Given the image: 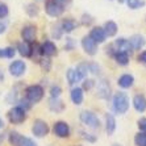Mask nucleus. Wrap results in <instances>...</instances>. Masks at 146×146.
I'll return each mask as SVG.
<instances>
[{
  "label": "nucleus",
  "instance_id": "obj_1",
  "mask_svg": "<svg viewBox=\"0 0 146 146\" xmlns=\"http://www.w3.org/2000/svg\"><path fill=\"white\" fill-rule=\"evenodd\" d=\"M113 109L120 115H124V113L128 112V109H129V98H128L125 92L120 91L115 94V96H113Z\"/></svg>",
  "mask_w": 146,
  "mask_h": 146
},
{
  "label": "nucleus",
  "instance_id": "obj_2",
  "mask_svg": "<svg viewBox=\"0 0 146 146\" xmlns=\"http://www.w3.org/2000/svg\"><path fill=\"white\" fill-rule=\"evenodd\" d=\"M44 95H45V91L40 84H32V86H28L25 88V99L31 104H36V103L41 102Z\"/></svg>",
  "mask_w": 146,
  "mask_h": 146
},
{
  "label": "nucleus",
  "instance_id": "obj_3",
  "mask_svg": "<svg viewBox=\"0 0 146 146\" xmlns=\"http://www.w3.org/2000/svg\"><path fill=\"white\" fill-rule=\"evenodd\" d=\"M7 117H8V121L13 125H20L23 122L27 120V112H25L23 108H20L19 106L11 108L7 113Z\"/></svg>",
  "mask_w": 146,
  "mask_h": 146
},
{
  "label": "nucleus",
  "instance_id": "obj_4",
  "mask_svg": "<svg viewBox=\"0 0 146 146\" xmlns=\"http://www.w3.org/2000/svg\"><path fill=\"white\" fill-rule=\"evenodd\" d=\"M80 121L84 125L90 126L91 129H99L100 128V120L98 119V116L95 113L90 112V111H83L80 112Z\"/></svg>",
  "mask_w": 146,
  "mask_h": 146
},
{
  "label": "nucleus",
  "instance_id": "obj_5",
  "mask_svg": "<svg viewBox=\"0 0 146 146\" xmlns=\"http://www.w3.org/2000/svg\"><path fill=\"white\" fill-rule=\"evenodd\" d=\"M32 132H33L34 137H38V138H42L49 133V125L46 124V121L44 120H36L33 122V126H32Z\"/></svg>",
  "mask_w": 146,
  "mask_h": 146
},
{
  "label": "nucleus",
  "instance_id": "obj_6",
  "mask_svg": "<svg viewBox=\"0 0 146 146\" xmlns=\"http://www.w3.org/2000/svg\"><path fill=\"white\" fill-rule=\"evenodd\" d=\"M96 94L100 99H109L111 98V94H112V90H111V84L106 79H102V80L98 82V87H96Z\"/></svg>",
  "mask_w": 146,
  "mask_h": 146
},
{
  "label": "nucleus",
  "instance_id": "obj_7",
  "mask_svg": "<svg viewBox=\"0 0 146 146\" xmlns=\"http://www.w3.org/2000/svg\"><path fill=\"white\" fill-rule=\"evenodd\" d=\"M36 36H37V28L34 25H25L21 29V38L24 42L32 44L36 41Z\"/></svg>",
  "mask_w": 146,
  "mask_h": 146
},
{
  "label": "nucleus",
  "instance_id": "obj_8",
  "mask_svg": "<svg viewBox=\"0 0 146 146\" xmlns=\"http://www.w3.org/2000/svg\"><path fill=\"white\" fill-rule=\"evenodd\" d=\"M45 11H46V13H48L49 16L59 17L63 12H65V8L61 7V5H58L54 0H48L46 4H45Z\"/></svg>",
  "mask_w": 146,
  "mask_h": 146
},
{
  "label": "nucleus",
  "instance_id": "obj_9",
  "mask_svg": "<svg viewBox=\"0 0 146 146\" xmlns=\"http://www.w3.org/2000/svg\"><path fill=\"white\" fill-rule=\"evenodd\" d=\"M25 71H27V65L24 61H13L9 65V74L12 76L20 78L25 74Z\"/></svg>",
  "mask_w": 146,
  "mask_h": 146
},
{
  "label": "nucleus",
  "instance_id": "obj_10",
  "mask_svg": "<svg viewBox=\"0 0 146 146\" xmlns=\"http://www.w3.org/2000/svg\"><path fill=\"white\" fill-rule=\"evenodd\" d=\"M53 132H54V134L57 137L66 138V137L70 136V126L65 121H57L54 124V126H53Z\"/></svg>",
  "mask_w": 146,
  "mask_h": 146
},
{
  "label": "nucleus",
  "instance_id": "obj_11",
  "mask_svg": "<svg viewBox=\"0 0 146 146\" xmlns=\"http://www.w3.org/2000/svg\"><path fill=\"white\" fill-rule=\"evenodd\" d=\"M82 46H83V50L88 55H95L96 53H98V44H95L94 40H91L90 36L83 37V40H82Z\"/></svg>",
  "mask_w": 146,
  "mask_h": 146
},
{
  "label": "nucleus",
  "instance_id": "obj_12",
  "mask_svg": "<svg viewBox=\"0 0 146 146\" xmlns=\"http://www.w3.org/2000/svg\"><path fill=\"white\" fill-rule=\"evenodd\" d=\"M40 51L42 55L53 57V55L57 54V46H55V44H53L51 41H45L44 44L40 46Z\"/></svg>",
  "mask_w": 146,
  "mask_h": 146
},
{
  "label": "nucleus",
  "instance_id": "obj_13",
  "mask_svg": "<svg viewBox=\"0 0 146 146\" xmlns=\"http://www.w3.org/2000/svg\"><path fill=\"white\" fill-rule=\"evenodd\" d=\"M90 37H91V40H94L95 44H103V42L106 41L107 36H106L104 29H103L102 27H96V28H94V29L91 31Z\"/></svg>",
  "mask_w": 146,
  "mask_h": 146
},
{
  "label": "nucleus",
  "instance_id": "obj_14",
  "mask_svg": "<svg viewBox=\"0 0 146 146\" xmlns=\"http://www.w3.org/2000/svg\"><path fill=\"white\" fill-rule=\"evenodd\" d=\"M128 41H129V45H130V48H132V50H139L146 44L145 37L139 36V34H133Z\"/></svg>",
  "mask_w": 146,
  "mask_h": 146
},
{
  "label": "nucleus",
  "instance_id": "obj_15",
  "mask_svg": "<svg viewBox=\"0 0 146 146\" xmlns=\"http://www.w3.org/2000/svg\"><path fill=\"white\" fill-rule=\"evenodd\" d=\"M17 50L24 58H31L33 55V46L32 44H28V42H19L17 44Z\"/></svg>",
  "mask_w": 146,
  "mask_h": 146
},
{
  "label": "nucleus",
  "instance_id": "obj_16",
  "mask_svg": "<svg viewBox=\"0 0 146 146\" xmlns=\"http://www.w3.org/2000/svg\"><path fill=\"white\" fill-rule=\"evenodd\" d=\"M113 48H116V51H124V53H130V51H132L129 41L125 40V38H119V40H116L115 44H113Z\"/></svg>",
  "mask_w": 146,
  "mask_h": 146
},
{
  "label": "nucleus",
  "instance_id": "obj_17",
  "mask_svg": "<svg viewBox=\"0 0 146 146\" xmlns=\"http://www.w3.org/2000/svg\"><path fill=\"white\" fill-rule=\"evenodd\" d=\"M49 108H50V111H53V112L59 113L65 109V104H63V102H62L59 98H51L50 100H49Z\"/></svg>",
  "mask_w": 146,
  "mask_h": 146
},
{
  "label": "nucleus",
  "instance_id": "obj_18",
  "mask_svg": "<svg viewBox=\"0 0 146 146\" xmlns=\"http://www.w3.org/2000/svg\"><path fill=\"white\" fill-rule=\"evenodd\" d=\"M133 106L137 112H145L146 109V99L143 95H136L133 98Z\"/></svg>",
  "mask_w": 146,
  "mask_h": 146
},
{
  "label": "nucleus",
  "instance_id": "obj_19",
  "mask_svg": "<svg viewBox=\"0 0 146 146\" xmlns=\"http://www.w3.org/2000/svg\"><path fill=\"white\" fill-rule=\"evenodd\" d=\"M70 98H71L72 103L75 106H80L83 103V90L80 87H75V88L71 90L70 92Z\"/></svg>",
  "mask_w": 146,
  "mask_h": 146
},
{
  "label": "nucleus",
  "instance_id": "obj_20",
  "mask_svg": "<svg viewBox=\"0 0 146 146\" xmlns=\"http://www.w3.org/2000/svg\"><path fill=\"white\" fill-rule=\"evenodd\" d=\"M117 83H119V86L121 88H130L133 86V83H134V78H133V75H130V74H124L119 78Z\"/></svg>",
  "mask_w": 146,
  "mask_h": 146
},
{
  "label": "nucleus",
  "instance_id": "obj_21",
  "mask_svg": "<svg viewBox=\"0 0 146 146\" xmlns=\"http://www.w3.org/2000/svg\"><path fill=\"white\" fill-rule=\"evenodd\" d=\"M116 129V120L113 117V115L111 113H107L106 115V130L108 136H112L113 132Z\"/></svg>",
  "mask_w": 146,
  "mask_h": 146
},
{
  "label": "nucleus",
  "instance_id": "obj_22",
  "mask_svg": "<svg viewBox=\"0 0 146 146\" xmlns=\"http://www.w3.org/2000/svg\"><path fill=\"white\" fill-rule=\"evenodd\" d=\"M76 27H78V23L75 20H72V19H66V20L62 21L61 24L62 32H66V33H71Z\"/></svg>",
  "mask_w": 146,
  "mask_h": 146
},
{
  "label": "nucleus",
  "instance_id": "obj_23",
  "mask_svg": "<svg viewBox=\"0 0 146 146\" xmlns=\"http://www.w3.org/2000/svg\"><path fill=\"white\" fill-rule=\"evenodd\" d=\"M104 33H106V36H108V37H113V36H116V33H117V24H116L115 21H107L106 24H104Z\"/></svg>",
  "mask_w": 146,
  "mask_h": 146
},
{
  "label": "nucleus",
  "instance_id": "obj_24",
  "mask_svg": "<svg viewBox=\"0 0 146 146\" xmlns=\"http://www.w3.org/2000/svg\"><path fill=\"white\" fill-rule=\"evenodd\" d=\"M23 139H24V136L20 134L19 132H11L8 134V141H9V143L12 146H20Z\"/></svg>",
  "mask_w": 146,
  "mask_h": 146
},
{
  "label": "nucleus",
  "instance_id": "obj_25",
  "mask_svg": "<svg viewBox=\"0 0 146 146\" xmlns=\"http://www.w3.org/2000/svg\"><path fill=\"white\" fill-rule=\"evenodd\" d=\"M113 57H115L116 62H117L120 66H126L128 63H129V54H128V53H124V51H116Z\"/></svg>",
  "mask_w": 146,
  "mask_h": 146
},
{
  "label": "nucleus",
  "instance_id": "obj_26",
  "mask_svg": "<svg viewBox=\"0 0 146 146\" xmlns=\"http://www.w3.org/2000/svg\"><path fill=\"white\" fill-rule=\"evenodd\" d=\"M66 76H67V82H68V84H70V86H74L75 83H78L79 80H82L74 68H68Z\"/></svg>",
  "mask_w": 146,
  "mask_h": 146
},
{
  "label": "nucleus",
  "instance_id": "obj_27",
  "mask_svg": "<svg viewBox=\"0 0 146 146\" xmlns=\"http://www.w3.org/2000/svg\"><path fill=\"white\" fill-rule=\"evenodd\" d=\"M75 71H76V74L79 75V78H80L82 80L86 79V76L88 74V63H79V65L76 66V68H75Z\"/></svg>",
  "mask_w": 146,
  "mask_h": 146
},
{
  "label": "nucleus",
  "instance_id": "obj_28",
  "mask_svg": "<svg viewBox=\"0 0 146 146\" xmlns=\"http://www.w3.org/2000/svg\"><path fill=\"white\" fill-rule=\"evenodd\" d=\"M134 143H136V146H146V133H137L134 137Z\"/></svg>",
  "mask_w": 146,
  "mask_h": 146
},
{
  "label": "nucleus",
  "instance_id": "obj_29",
  "mask_svg": "<svg viewBox=\"0 0 146 146\" xmlns=\"http://www.w3.org/2000/svg\"><path fill=\"white\" fill-rule=\"evenodd\" d=\"M25 11H27V13L31 17H34V16H37V15H38V12H40V8H38L34 3H31V4H28V5H27Z\"/></svg>",
  "mask_w": 146,
  "mask_h": 146
},
{
  "label": "nucleus",
  "instance_id": "obj_30",
  "mask_svg": "<svg viewBox=\"0 0 146 146\" xmlns=\"http://www.w3.org/2000/svg\"><path fill=\"white\" fill-rule=\"evenodd\" d=\"M126 4H128V7L130 9H138L139 7L145 5V3L142 0H126Z\"/></svg>",
  "mask_w": 146,
  "mask_h": 146
},
{
  "label": "nucleus",
  "instance_id": "obj_31",
  "mask_svg": "<svg viewBox=\"0 0 146 146\" xmlns=\"http://www.w3.org/2000/svg\"><path fill=\"white\" fill-rule=\"evenodd\" d=\"M9 15V8H8L7 4H4L3 1H0V19L3 20Z\"/></svg>",
  "mask_w": 146,
  "mask_h": 146
},
{
  "label": "nucleus",
  "instance_id": "obj_32",
  "mask_svg": "<svg viewBox=\"0 0 146 146\" xmlns=\"http://www.w3.org/2000/svg\"><path fill=\"white\" fill-rule=\"evenodd\" d=\"M88 72H92V74L98 75L99 72H100V66H99L98 63H95V62L88 63Z\"/></svg>",
  "mask_w": 146,
  "mask_h": 146
},
{
  "label": "nucleus",
  "instance_id": "obj_33",
  "mask_svg": "<svg viewBox=\"0 0 146 146\" xmlns=\"http://www.w3.org/2000/svg\"><path fill=\"white\" fill-rule=\"evenodd\" d=\"M15 54H16V49H13L12 46H8L4 49V57L5 58H13Z\"/></svg>",
  "mask_w": 146,
  "mask_h": 146
},
{
  "label": "nucleus",
  "instance_id": "obj_34",
  "mask_svg": "<svg viewBox=\"0 0 146 146\" xmlns=\"http://www.w3.org/2000/svg\"><path fill=\"white\" fill-rule=\"evenodd\" d=\"M95 86V80H92V79H83V88L82 90H91L92 87Z\"/></svg>",
  "mask_w": 146,
  "mask_h": 146
},
{
  "label": "nucleus",
  "instance_id": "obj_35",
  "mask_svg": "<svg viewBox=\"0 0 146 146\" xmlns=\"http://www.w3.org/2000/svg\"><path fill=\"white\" fill-rule=\"evenodd\" d=\"M61 92H62L61 87H58V86H53L51 90H50V95H51V98H59Z\"/></svg>",
  "mask_w": 146,
  "mask_h": 146
},
{
  "label": "nucleus",
  "instance_id": "obj_36",
  "mask_svg": "<svg viewBox=\"0 0 146 146\" xmlns=\"http://www.w3.org/2000/svg\"><path fill=\"white\" fill-rule=\"evenodd\" d=\"M19 107H20V108H23L25 112H27L28 109L31 108V103L28 102L27 99H20V100H19Z\"/></svg>",
  "mask_w": 146,
  "mask_h": 146
},
{
  "label": "nucleus",
  "instance_id": "obj_37",
  "mask_svg": "<svg viewBox=\"0 0 146 146\" xmlns=\"http://www.w3.org/2000/svg\"><path fill=\"white\" fill-rule=\"evenodd\" d=\"M92 21H94V19H92V16H90V15H83V16H82V24L91 25Z\"/></svg>",
  "mask_w": 146,
  "mask_h": 146
},
{
  "label": "nucleus",
  "instance_id": "obj_38",
  "mask_svg": "<svg viewBox=\"0 0 146 146\" xmlns=\"http://www.w3.org/2000/svg\"><path fill=\"white\" fill-rule=\"evenodd\" d=\"M62 29H61V25L59 27H55L54 29H53V37L55 38V40H58V38H61V36H62Z\"/></svg>",
  "mask_w": 146,
  "mask_h": 146
},
{
  "label": "nucleus",
  "instance_id": "obj_39",
  "mask_svg": "<svg viewBox=\"0 0 146 146\" xmlns=\"http://www.w3.org/2000/svg\"><path fill=\"white\" fill-rule=\"evenodd\" d=\"M40 65L45 71H49V70H50V61H49V59H41Z\"/></svg>",
  "mask_w": 146,
  "mask_h": 146
},
{
  "label": "nucleus",
  "instance_id": "obj_40",
  "mask_svg": "<svg viewBox=\"0 0 146 146\" xmlns=\"http://www.w3.org/2000/svg\"><path fill=\"white\" fill-rule=\"evenodd\" d=\"M137 125L143 133H146V117H142V119H139L138 122H137Z\"/></svg>",
  "mask_w": 146,
  "mask_h": 146
},
{
  "label": "nucleus",
  "instance_id": "obj_41",
  "mask_svg": "<svg viewBox=\"0 0 146 146\" xmlns=\"http://www.w3.org/2000/svg\"><path fill=\"white\" fill-rule=\"evenodd\" d=\"M20 146H37V145H36V142H34L33 139L28 138V137H24V139H23V142H21Z\"/></svg>",
  "mask_w": 146,
  "mask_h": 146
},
{
  "label": "nucleus",
  "instance_id": "obj_42",
  "mask_svg": "<svg viewBox=\"0 0 146 146\" xmlns=\"http://www.w3.org/2000/svg\"><path fill=\"white\" fill-rule=\"evenodd\" d=\"M54 1L58 4V5H61V7H63V8L67 7L68 4L71 3V0H54Z\"/></svg>",
  "mask_w": 146,
  "mask_h": 146
},
{
  "label": "nucleus",
  "instance_id": "obj_43",
  "mask_svg": "<svg viewBox=\"0 0 146 146\" xmlns=\"http://www.w3.org/2000/svg\"><path fill=\"white\" fill-rule=\"evenodd\" d=\"M82 137L84 139H87V141H91V142H95V137H92V136H90L88 133H84V132H82Z\"/></svg>",
  "mask_w": 146,
  "mask_h": 146
},
{
  "label": "nucleus",
  "instance_id": "obj_44",
  "mask_svg": "<svg viewBox=\"0 0 146 146\" xmlns=\"http://www.w3.org/2000/svg\"><path fill=\"white\" fill-rule=\"evenodd\" d=\"M138 61L146 65V51H143V53H141V54L138 55Z\"/></svg>",
  "mask_w": 146,
  "mask_h": 146
},
{
  "label": "nucleus",
  "instance_id": "obj_45",
  "mask_svg": "<svg viewBox=\"0 0 146 146\" xmlns=\"http://www.w3.org/2000/svg\"><path fill=\"white\" fill-rule=\"evenodd\" d=\"M5 31H7V24L3 23V21H0V34L5 33Z\"/></svg>",
  "mask_w": 146,
  "mask_h": 146
},
{
  "label": "nucleus",
  "instance_id": "obj_46",
  "mask_svg": "<svg viewBox=\"0 0 146 146\" xmlns=\"http://www.w3.org/2000/svg\"><path fill=\"white\" fill-rule=\"evenodd\" d=\"M65 49H66V50H71V49H72V41H71V38H67V45L65 46Z\"/></svg>",
  "mask_w": 146,
  "mask_h": 146
},
{
  "label": "nucleus",
  "instance_id": "obj_47",
  "mask_svg": "<svg viewBox=\"0 0 146 146\" xmlns=\"http://www.w3.org/2000/svg\"><path fill=\"white\" fill-rule=\"evenodd\" d=\"M4 128V121H3V119H0V129H3Z\"/></svg>",
  "mask_w": 146,
  "mask_h": 146
},
{
  "label": "nucleus",
  "instance_id": "obj_48",
  "mask_svg": "<svg viewBox=\"0 0 146 146\" xmlns=\"http://www.w3.org/2000/svg\"><path fill=\"white\" fill-rule=\"evenodd\" d=\"M4 57V49H0V58Z\"/></svg>",
  "mask_w": 146,
  "mask_h": 146
},
{
  "label": "nucleus",
  "instance_id": "obj_49",
  "mask_svg": "<svg viewBox=\"0 0 146 146\" xmlns=\"http://www.w3.org/2000/svg\"><path fill=\"white\" fill-rule=\"evenodd\" d=\"M1 139H4V136H3V134H0V142H1Z\"/></svg>",
  "mask_w": 146,
  "mask_h": 146
}]
</instances>
